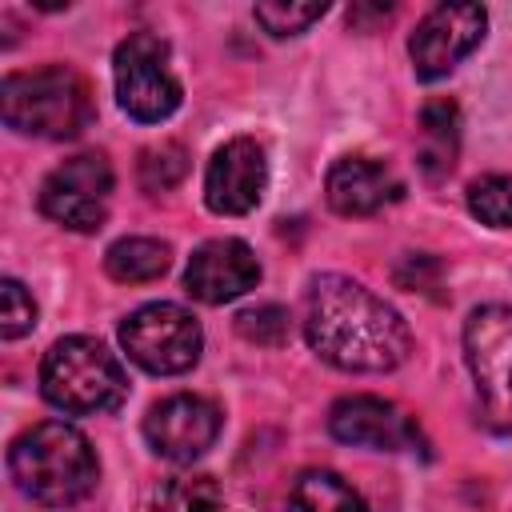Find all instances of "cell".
<instances>
[{
  "label": "cell",
  "mask_w": 512,
  "mask_h": 512,
  "mask_svg": "<svg viewBox=\"0 0 512 512\" xmlns=\"http://www.w3.org/2000/svg\"><path fill=\"white\" fill-rule=\"evenodd\" d=\"M36 324V300L20 280H0V336L20 340Z\"/></svg>",
  "instance_id": "23"
},
{
  "label": "cell",
  "mask_w": 512,
  "mask_h": 512,
  "mask_svg": "<svg viewBox=\"0 0 512 512\" xmlns=\"http://www.w3.org/2000/svg\"><path fill=\"white\" fill-rule=\"evenodd\" d=\"M328 204L340 216H372L384 204H392L400 196V180L388 164L372 160V156H340L328 168L324 180Z\"/></svg>",
  "instance_id": "14"
},
{
  "label": "cell",
  "mask_w": 512,
  "mask_h": 512,
  "mask_svg": "<svg viewBox=\"0 0 512 512\" xmlns=\"http://www.w3.org/2000/svg\"><path fill=\"white\" fill-rule=\"evenodd\" d=\"M464 360L480 416L492 432H512V308L484 304L464 320Z\"/></svg>",
  "instance_id": "5"
},
{
  "label": "cell",
  "mask_w": 512,
  "mask_h": 512,
  "mask_svg": "<svg viewBox=\"0 0 512 512\" xmlns=\"http://www.w3.org/2000/svg\"><path fill=\"white\" fill-rule=\"evenodd\" d=\"M324 12H328L324 4H284V0L256 4V20H260L264 32H272V36H300V32H308Z\"/></svg>",
  "instance_id": "21"
},
{
  "label": "cell",
  "mask_w": 512,
  "mask_h": 512,
  "mask_svg": "<svg viewBox=\"0 0 512 512\" xmlns=\"http://www.w3.org/2000/svg\"><path fill=\"white\" fill-rule=\"evenodd\" d=\"M236 332L252 344H264V348H280L292 332V320L280 304H260V308H248L236 316Z\"/></svg>",
  "instance_id": "22"
},
{
  "label": "cell",
  "mask_w": 512,
  "mask_h": 512,
  "mask_svg": "<svg viewBox=\"0 0 512 512\" xmlns=\"http://www.w3.org/2000/svg\"><path fill=\"white\" fill-rule=\"evenodd\" d=\"M172 264V248L152 236H124L104 252V268L120 284H148L164 276Z\"/></svg>",
  "instance_id": "16"
},
{
  "label": "cell",
  "mask_w": 512,
  "mask_h": 512,
  "mask_svg": "<svg viewBox=\"0 0 512 512\" xmlns=\"http://www.w3.org/2000/svg\"><path fill=\"white\" fill-rule=\"evenodd\" d=\"M328 432L340 444L376 448V452L408 448L412 436H416L412 420L392 400H380V396H344V400H336L332 412H328Z\"/></svg>",
  "instance_id": "13"
},
{
  "label": "cell",
  "mask_w": 512,
  "mask_h": 512,
  "mask_svg": "<svg viewBox=\"0 0 512 512\" xmlns=\"http://www.w3.org/2000/svg\"><path fill=\"white\" fill-rule=\"evenodd\" d=\"M8 472L28 500L52 508L84 500L100 480V464L88 436L64 420L24 428L8 444Z\"/></svg>",
  "instance_id": "2"
},
{
  "label": "cell",
  "mask_w": 512,
  "mask_h": 512,
  "mask_svg": "<svg viewBox=\"0 0 512 512\" xmlns=\"http://www.w3.org/2000/svg\"><path fill=\"white\" fill-rule=\"evenodd\" d=\"M484 28H488V12L480 4H436L408 36L412 72L420 80L448 76L464 56L480 48Z\"/></svg>",
  "instance_id": "9"
},
{
  "label": "cell",
  "mask_w": 512,
  "mask_h": 512,
  "mask_svg": "<svg viewBox=\"0 0 512 512\" xmlns=\"http://www.w3.org/2000/svg\"><path fill=\"white\" fill-rule=\"evenodd\" d=\"M468 212L480 224L512 228V176H480L468 184Z\"/></svg>",
  "instance_id": "19"
},
{
  "label": "cell",
  "mask_w": 512,
  "mask_h": 512,
  "mask_svg": "<svg viewBox=\"0 0 512 512\" xmlns=\"http://www.w3.org/2000/svg\"><path fill=\"white\" fill-rule=\"evenodd\" d=\"M40 392L68 416H96L128 396V376L96 336H64L40 360Z\"/></svg>",
  "instance_id": "4"
},
{
  "label": "cell",
  "mask_w": 512,
  "mask_h": 512,
  "mask_svg": "<svg viewBox=\"0 0 512 512\" xmlns=\"http://www.w3.org/2000/svg\"><path fill=\"white\" fill-rule=\"evenodd\" d=\"M112 80L120 108L140 124H160L180 108V80L172 72V48L156 32H128L112 56Z\"/></svg>",
  "instance_id": "6"
},
{
  "label": "cell",
  "mask_w": 512,
  "mask_h": 512,
  "mask_svg": "<svg viewBox=\"0 0 512 512\" xmlns=\"http://www.w3.org/2000/svg\"><path fill=\"white\" fill-rule=\"evenodd\" d=\"M156 512H220V484L204 472H176L152 496Z\"/></svg>",
  "instance_id": "18"
},
{
  "label": "cell",
  "mask_w": 512,
  "mask_h": 512,
  "mask_svg": "<svg viewBox=\"0 0 512 512\" xmlns=\"http://www.w3.org/2000/svg\"><path fill=\"white\" fill-rule=\"evenodd\" d=\"M256 284H260V260L236 236H216L200 244L184 268V288L200 304H228Z\"/></svg>",
  "instance_id": "12"
},
{
  "label": "cell",
  "mask_w": 512,
  "mask_h": 512,
  "mask_svg": "<svg viewBox=\"0 0 512 512\" xmlns=\"http://www.w3.org/2000/svg\"><path fill=\"white\" fill-rule=\"evenodd\" d=\"M220 436V408L208 396L176 392L148 408L144 416V440L160 460L192 464L204 456Z\"/></svg>",
  "instance_id": "10"
},
{
  "label": "cell",
  "mask_w": 512,
  "mask_h": 512,
  "mask_svg": "<svg viewBox=\"0 0 512 512\" xmlns=\"http://www.w3.org/2000/svg\"><path fill=\"white\" fill-rule=\"evenodd\" d=\"M268 188V156L252 136H232L220 144L204 168V204L216 216H244L260 204Z\"/></svg>",
  "instance_id": "11"
},
{
  "label": "cell",
  "mask_w": 512,
  "mask_h": 512,
  "mask_svg": "<svg viewBox=\"0 0 512 512\" xmlns=\"http://www.w3.org/2000/svg\"><path fill=\"white\" fill-rule=\"evenodd\" d=\"M0 116L12 132L36 140H72L92 116V88L68 64H44L28 72H12L0 84Z\"/></svg>",
  "instance_id": "3"
},
{
  "label": "cell",
  "mask_w": 512,
  "mask_h": 512,
  "mask_svg": "<svg viewBox=\"0 0 512 512\" xmlns=\"http://www.w3.org/2000/svg\"><path fill=\"white\" fill-rule=\"evenodd\" d=\"M420 132H424V152L420 164L432 180H440L444 172H452V156H456V108L448 100H436L420 112Z\"/></svg>",
  "instance_id": "17"
},
{
  "label": "cell",
  "mask_w": 512,
  "mask_h": 512,
  "mask_svg": "<svg viewBox=\"0 0 512 512\" xmlns=\"http://www.w3.org/2000/svg\"><path fill=\"white\" fill-rule=\"evenodd\" d=\"M120 348L152 376H180L200 360L204 332L188 308L156 300L120 320Z\"/></svg>",
  "instance_id": "7"
},
{
  "label": "cell",
  "mask_w": 512,
  "mask_h": 512,
  "mask_svg": "<svg viewBox=\"0 0 512 512\" xmlns=\"http://www.w3.org/2000/svg\"><path fill=\"white\" fill-rule=\"evenodd\" d=\"M188 172V152L176 144V140H164V144H152L144 148L140 156V184L148 192H168L172 184H180Z\"/></svg>",
  "instance_id": "20"
},
{
  "label": "cell",
  "mask_w": 512,
  "mask_h": 512,
  "mask_svg": "<svg viewBox=\"0 0 512 512\" xmlns=\"http://www.w3.org/2000/svg\"><path fill=\"white\" fill-rule=\"evenodd\" d=\"M288 512H368V508L344 476L328 468H308L296 476L288 492Z\"/></svg>",
  "instance_id": "15"
},
{
  "label": "cell",
  "mask_w": 512,
  "mask_h": 512,
  "mask_svg": "<svg viewBox=\"0 0 512 512\" xmlns=\"http://www.w3.org/2000/svg\"><path fill=\"white\" fill-rule=\"evenodd\" d=\"M112 200V164L104 152H76L40 184V212L72 232H96Z\"/></svg>",
  "instance_id": "8"
},
{
  "label": "cell",
  "mask_w": 512,
  "mask_h": 512,
  "mask_svg": "<svg viewBox=\"0 0 512 512\" xmlns=\"http://www.w3.org/2000/svg\"><path fill=\"white\" fill-rule=\"evenodd\" d=\"M304 340L340 372H392L412 352L404 316L352 276L324 272L304 292Z\"/></svg>",
  "instance_id": "1"
}]
</instances>
